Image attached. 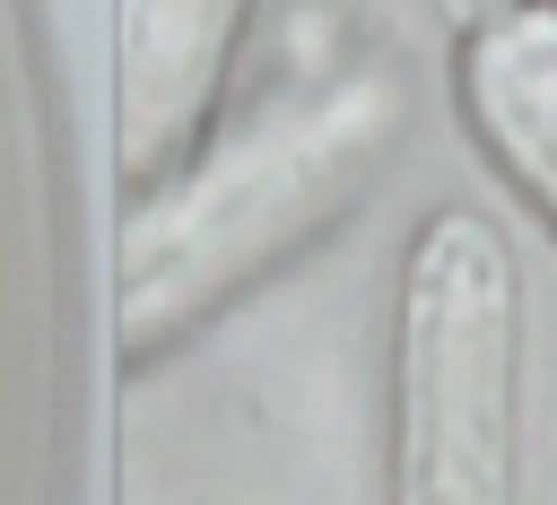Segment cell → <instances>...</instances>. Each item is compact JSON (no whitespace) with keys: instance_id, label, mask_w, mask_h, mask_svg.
<instances>
[{"instance_id":"cell-1","label":"cell","mask_w":557,"mask_h":505,"mask_svg":"<svg viewBox=\"0 0 557 505\" xmlns=\"http://www.w3.org/2000/svg\"><path fill=\"white\" fill-rule=\"evenodd\" d=\"M409 87L392 70H339L305 96L261 104L235 139L165 174L122 218V357L148 366L157 348L191 340L218 305L270 279L305 235H322L366 174L400 148Z\"/></svg>"},{"instance_id":"cell-2","label":"cell","mask_w":557,"mask_h":505,"mask_svg":"<svg viewBox=\"0 0 557 505\" xmlns=\"http://www.w3.org/2000/svg\"><path fill=\"white\" fill-rule=\"evenodd\" d=\"M392 505H522V270L487 209H435L400 261Z\"/></svg>"},{"instance_id":"cell-3","label":"cell","mask_w":557,"mask_h":505,"mask_svg":"<svg viewBox=\"0 0 557 505\" xmlns=\"http://www.w3.org/2000/svg\"><path fill=\"white\" fill-rule=\"evenodd\" d=\"M244 26L252 0H113V165L131 192L200 157Z\"/></svg>"},{"instance_id":"cell-4","label":"cell","mask_w":557,"mask_h":505,"mask_svg":"<svg viewBox=\"0 0 557 505\" xmlns=\"http://www.w3.org/2000/svg\"><path fill=\"white\" fill-rule=\"evenodd\" d=\"M461 104L487 157L557 226V0H513L461 44Z\"/></svg>"},{"instance_id":"cell-5","label":"cell","mask_w":557,"mask_h":505,"mask_svg":"<svg viewBox=\"0 0 557 505\" xmlns=\"http://www.w3.org/2000/svg\"><path fill=\"white\" fill-rule=\"evenodd\" d=\"M435 9H444V17H453V26L470 35V26H487V17H505L513 0H435Z\"/></svg>"}]
</instances>
